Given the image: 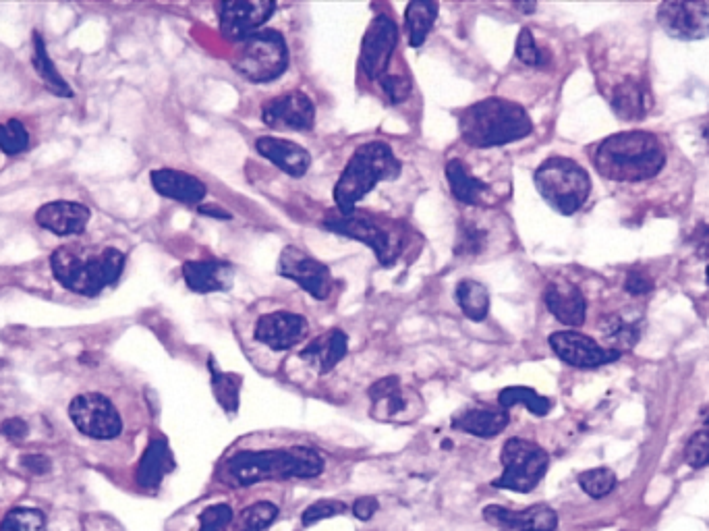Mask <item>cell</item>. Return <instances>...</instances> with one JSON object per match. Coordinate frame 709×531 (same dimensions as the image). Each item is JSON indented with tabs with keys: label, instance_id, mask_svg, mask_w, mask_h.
Segmentation results:
<instances>
[{
	"label": "cell",
	"instance_id": "1",
	"mask_svg": "<svg viewBox=\"0 0 709 531\" xmlns=\"http://www.w3.org/2000/svg\"><path fill=\"white\" fill-rule=\"evenodd\" d=\"M224 478L233 486L247 488L274 480H314L326 469L324 455L307 444L280 449L239 451L222 465Z\"/></svg>",
	"mask_w": 709,
	"mask_h": 531
},
{
	"label": "cell",
	"instance_id": "2",
	"mask_svg": "<svg viewBox=\"0 0 709 531\" xmlns=\"http://www.w3.org/2000/svg\"><path fill=\"white\" fill-rule=\"evenodd\" d=\"M125 268V254L117 247L63 245L50 256V270L67 291L98 297L115 285Z\"/></svg>",
	"mask_w": 709,
	"mask_h": 531
},
{
	"label": "cell",
	"instance_id": "3",
	"mask_svg": "<svg viewBox=\"0 0 709 531\" xmlns=\"http://www.w3.org/2000/svg\"><path fill=\"white\" fill-rule=\"evenodd\" d=\"M591 160L602 177L631 183L656 177L666 162V154L654 133L625 131L606 137L593 150Z\"/></svg>",
	"mask_w": 709,
	"mask_h": 531
},
{
	"label": "cell",
	"instance_id": "4",
	"mask_svg": "<svg viewBox=\"0 0 709 531\" xmlns=\"http://www.w3.org/2000/svg\"><path fill=\"white\" fill-rule=\"evenodd\" d=\"M459 131L463 142L473 148H498L527 137L533 131V123L521 104L486 98L463 110Z\"/></svg>",
	"mask_w": 709,
	"mask_h": 531
},
{
	"label": "cell",
	"instance_id": "5",
	"mask_svg": "<svg viewBox=\"0 0 709 531\" xmlns=\"http://www.w3.org/2000/svg\"><path fill=\"white\" fill-rule=\"evenodd\" d=\"M401 160L384 142H370L355 150L334 187L338 210H353L380 181H394L401 175Z\"/></svg>",
	"mask_w": 709,
	"mask_h": 531
},
{
	"label": "cell",
	"instance_id": "6",
	"mask_svg": "<svg viewBox=\"0 0 709 531\" xmlns=\"http://www.w3.org/2000/svg\"><path fill=\"white\" fill-rule=\"evenodd\" d=\"M324 227L334 235L357 239L367 247H372L376 258L384 266H392L396 258L401 256L405 231L396 220L353 208L328 214Z\"/></svg>",
	"mask_w": 709,
	"mask_h": 531
},
{
	"label": "cell",
	"instance_id": "7",
	"mask_svg": "<svg viewBox=\"0 0 709 531\" xmlns=\"http://www.w3.org/2000/svg\"><path fill=\"white\" fill-rule=\"evenodd\" d=\"M535 187L562 216H573L589 198L591 179L571 158H548L535 171Z\"/></svg>",
	"mask_w": 709,
	"mask_h": 531
},
{
	"label": "cell",
	"instance_id": "8",
	"mask_svg": "<svg viewBox=\"0 0 709 531\" xmlns=\"http://www.w3.org/2000/svg\"><path fill=\"white\" fill-rule=\"evenodd\" d=\"M233 67L253 83H268L289 69L287 40L276 30H260L237 42Z\"/></svg>",
	"mask_w": 709,
	"mask_h": 531
},
{
	"label": "cell",
	"instance_id": "9",
	"mask_svg": "<svg viewBox=\"0 0 709 531\" xmlns=\"http://www.w3.org/2000/svg\"><path fill=\"white\" fill-rule=\"evenodd\" d=\"M502 473L492 482L498 490L533 492L548 471L550 457L540 444L525 438H510L504 442L500 453Z\"/></svg>",
	"mask_w": 709,
	"mask_h": 531
},
{
	"label": "cell",
	"instance_id": "10",
	"mask_svg": "<svg viewBox=\"0 0 709 531\" xmlns=\"http://www.w3.org/2000/svg\"><path fill=\"white\" fill-rule=\"evenodd\" d=\"M309 332V322L303 314L289 307H272L260 312L251 324V339L272 353H285L301 345Z\"/></svg>",
	"mask_w": 709,
	"mask_h": 531
},
{
	"label": "cell",
	"instance_id": "11",
	"mask_svg": "<svg viewBox=\"0 0 709 531\" xmlns=\"http://www.w3.org/2000/svg\"><path fill=\"white\" fill-rule=\"evenodd\" d=\"M370 395V413L378 422L411 424L423 413V401L417 390L403 386L399 376H386L374 382L367 390Z\"/></svg>",
	"mask_w": 709,
	"mask_h": 531
},
{
	"label": "cell",
	"instance_id": "12",
	"mask_svg": "<svg viewBox=\"0 0 709 531\" xmlns=\"http://www.w3.org/2000/svg\"><path fill=\"white\" fill-rule=\"evenodd\" d=\"M69 417L83 436L94 440H112L123 432L119 409L100 393L77 395L69 405Z\"/></svg>",
	"mask_w": 709,
	"mask_h": 531
},
{
	"label": "cell",
	"instance_id": "13",
	"mask_svg": "<svg viewBox=\"0 0 709 531\" xmlns=\"http://www.w3.org/2000/svg\"><path fill=\"white\" fill-rule=\"evenodd\" d=\"M276 5L272 0H226L216 5L218 27L224 38L245 40L260 32V27L274 15Z\"/></svg>",
	"mask_w": 709,
	"mask_h": 531
},
{
	"label": "cell",
	"instance_id": "14",
	"mask_svg": "<svg viewBox=\"0 0 709 531\" xmlns=\"http://www.w3.org/2000/svg\"><path fill=\"white\" fill-rule=\"evenodd\" d=\"M278 272L280 276L289 278V281H295L301 289L320 301L330 295L334 285L328 266L295 245H287L282 249L278 258Z\"/></svg>",
	"mask_w": 709,
	"mask_h": 531
},
{
	"label": "cell",
	"instance_id": "15",
	"mask_svg": "<svg viewBox=\"0 0 709 531\" xmlns=\"http://www.w3.org/2000/svg\"><path fill=\"white\" fill-rule=\"evenodd\" d=\"M396 42H399L396 23L388 15H378L367 27L361 42L359 67L367 79L380 81L386 75Z\"/></svg>",
	"mask_w": 709,
	"mask_h": 531
},
{
	"label": "cell",
	"instance_id": "16",
	"mask_svg": "<svg viewBox=\"0 0 709 531\" xmlns=\"http://www.w3.org/2000/svg\"><path fill=\"white\" fill-rule=\"evenodd\" d=\"M548 343H550L552 351L564 363H569V366L581 368V370L600 368V366H606V363H612L620 357L618 351L604 349L591 337H587V334H581L575 330L554 332L552 337L548 339Z\"/></svg>",
	"mask_w": 709,
	"mask_h": 531
},
{
	"label": "cell",
	"instance_id": "17",
	"mask_svg": "<svg viewBox=\"0 0 709 531\" xmlns=\"http://www.w3.org/2000/svg\"><path fill=\"white\" fill-rule=\"evenodd\" d=\"M662 30L676 40H703L709 36V7L703 3H662L658 7Z\"/></svg>",
	"mask_w": 709,
	"mask_h": 531
},
{
	"label": "cell",
	"instance_id": "18",
	"mask_svg": "<svg viewBox=\"0 0 709 531\" xmlns=\"http://www.w3.org/2000/svg\"><path fill=\"white\" fill-rule=\"evenodd\" d=\"M262 121L272 129L309 131L316 123V106L303 92H289L264 104Z\"/></svg>",
	"mask_w": 709,
	"mask_h": 531
},
{
	"label": "cell",
	"instance_id": "19",
	"mask_svg": "<svg viewBox=\"0 0 709 531\" xmlns=\"http://www.w3.org/2000/svg\"><path fill=\"white\" fill-rule=\"evenodd\" d=\"M92 212L88 206H83L79 202H67V200H56L48 202L38 208L36 212V222L38 225L54 233L56 237H73L85 231V227L90 225Z\"/></svg>",
	"mask_w": 709,
	"mask_h": 531
},
{
	"label": "cell",
	"instance_id": "20",
	"mask_svg": "<svg viewBox=\"0 0 709 531\" xmlns=\"http://www.w3.org/2000/svg\"><path fill=\"white\" fill-rule=\"evenodd\" d=\"M484 519L502 531H554L558 527L556 511L546 505H535L523 511L490 505L484 509Z\"/></svg>",
	"mask_w": 709,
	"mask_h": 531
},
{
	"label": "cell",
	"instance_id": "21",
	"mask_svg": "<svg viewBox=\"0 0 709 531\" xmlns=\"http://www.w3.org/2000/svg\"><path fill=\"white\" fill-rule=\"evenodd\" d=\"M446 179L452 195H455L461 204L488 206L496 202L492 185L477 177L471 166L461 158H452L446 162Z\"/></svg>",
	"mask_w": 709,
	"mask_h": 531
},
{
	"label": "cell",
	"instance_id": "22",
	"mask_svg": "<svg viewBox=\"0 0 709 531\" xmlns=\"http://www.w3.org/2000/svg\"><path fill=\"white\" fill-rule=\"evenodd\" d=\"M152 187L162 195V198L175 200L185 206H197L206 200L208 189L195 175L177 171V169H156L150 173Z\"/></svg>",
	"mask_w": 709,
	"mask_h": 531
},
{
	"label": "cell",
	"instance_id": "23",
	"mask_svg": "<svg viewBox=\"0 0 709 531\" xmlns=\"http://www.w3.org/2000/svg\"><path fill=\"white\" fill-rule=\"evenodd\" d=\"M255 150H258L260 156L270 160L274 166H278L282 173H287L289 177L295 179L303 177L311 166L309 152L299 144L289 142V139L264 135L255 142Z\"/></svg>",
	"mask_w": 709,
	"mask_h": 531
},
{
	"label": "cell",
	"instance_id": "24",
	"mask_svg": "<svg viewBox=\"0 0 709 531\" xmlns=\"http://www.w3.org/2000/svg\"><path fill=\"white\" fill-rule=\"evenodd\" d=\"M183 278L195 293H216L233 287L235 268L220 260H197L183 264Z\"/></svg>",
	"mask_w": 709,
	"mask_h": 531
},
{
	"label": "cell",
	"instance_id": "25",
	"mask_svg": "<svg viewBox=\"0 0 709 531\" xmlns=\"http://www.w3.org/2000/svg\"><path fill=\"white\" fill-rule=\"evenodd\" d=\"M544 301L548 305L550 314L558 322L566 326H581L585 322V314H587L585 295L573 283H564V281L550 283L544 291Z\"/></svg>",
	"mask_w": 709,
	"mask_h": 531
},
{
	"label": "cell",
	"instance_id": "26",
	"mask_svg": "<svg viewBox=\"0 0 709 531\" xmlns=\"http://www.w3.org/2000/svg\"><path fill=\"white\" fill-rule=\"evenodd\" d=\"M349 351V339L343 330L332 328L322 337L311 341L303 351L301 359L309 368H316L318 374H328L338 366V361H343Z\"/></svg>",
	"mask_w": 709,
	"mask_h": 531
},
{
	"label": "cell",
	"instance_id": "27",
	"mask_svg": "<svg viewBox=\"0 0 709 531\" xmlns=\"http://www.w3.org/2000/svg\"><path fill=\"white\" fill-rule=\"evenodd\" d=\"M508 422L510 415L502 407H469L452 417V428L477 438H494L506 430Z\"/></svg>",
	"mask_w": 709,
	"mask_h": 531
},
{
	"label": "cell",
	"instance_id": "28",
	"mask_svg": "<svg viewBox=\"0 0 709 531\" xmlns=\"http://www.w3.org/2000/svg\"><path fill=\"white\" fill-rule=\"evenodd\" d=\"M610 104L620 119L639 121L649 113L651 106H654V98H651L645 81L629 77L614 88Z\"/></svg>",
	"mask_w": 709,
	"mask_h": 531
},
{
	"label": "cell",
	"instance_id": "29",
	"mask_svg": "<svg viewBox=\"0 0 709 531\" xmlns=\"http://www.w3.org/2000/svg\"><path fill=\"white\" fill-rule=\"evenodd\" d=\"M173 467L175 459L168 449V442L164 438H154L139 461L137 484L144 490H154L160 486L164 475L173 471Z\"/></svg>",
	"mask_w": 709,
	"mask_h": 531
},
{
	"label": "cell",
	"instance_id": "30",
	"mask_svg": "<svg viewBox=\"0 0 709 531\" xmlns=\"http://www.w3.org/2000/svg\"><path fill=\"white\" fill-rule=\"evenodd\" d=\"M32 65L36 69V73L40 75L44 88L48 92H52L54 96L59 98H73V90L69 83L65 81V77L59 73V69L54 67V61L50 59L46 42L42 38L40 32H34V46H32Z\"/></svg>",
	"mask_w": 709,
	"mask_h": 531
},
{
	"label": "cell",
	"instance_id": "31",
	"mask_svg": "<svg viewBox=\"0 0 709 531\" xmlns=\"http://www.w3.org/2000/svg\"><path fill=\"white\" fill-rule=\"evenodd\" d=\"M440 7L438 3H430V0H413L407 5L405 11V23H407V36L409 44L413 48H419L428 40L432 27L438 19Z\"/></svg>",
	"mask_w": 709,
	"mask_h": 531
},
{
	"label": "cell",
	"instance_id": "32",
	"mask_svg": "<svg viewBox=\"0 0 709 531\" xmlns=\"http://www.w3.org/2000/svg\"><path fill=\"white\" fill-rule=\"evenodd\" d=\"M455 297H457L461 312L471 322H481V320L488 318V314H490V291H488L486 285L471 281V278H463V281L457 285Z\"/></svg>",
	"mask_w": 709,
	"mask_h": 531
},
{
	"label": "cell",
	"instance_id": "33",
	"mask_svg": "<svg viewBox=\"0 0 709 531\" xmlns=\"http://www.w3.org/2000/svg\"><path fill=\"white\" fill-rule=\"evenodd\" d=\"M208 368H210V380H212V393H214L218 405L229 415H235L239 411V395H241L243 378L233 372L218 370L212 357H210Z\"/></svg>",
	"mask_w": 709,
	"mask_h": 531
},
{
	"label": "cell",
	"instance_id": "34",
	"mask_svg": "<svg viewBox=\"0 0 709 531\" xmlns=\"http://www.w3.org/2000/svg\"><path fill=\"white\" fill-rule=\"evenodd\" d=\"M515 405H525L533 415L537 417H544L548 415V411L552 409V403L550 399L542 397V395H537L533 388H527V386H508L504 388L502 393L498 395V407L502 409H510V407H515Z\"/></svg>",
	"mask_w": 709,
	"mask_h": 531
},
{
	"label": "cell",
	"instance_id": "35",
	"mask_svg": "<svg viewBox=\"0 0 709 531\" xmlns=\"http://www.w3.org/2000/svg\"><path fill=\"white\" fill-rule=\"evenodd\" d=\"M278 513V507L270 500L253 502V505L241 511L237 531H264L278 519Z\"/></svg>",
	"mask_w": 709,
	"mask_h": 531
},
{
	"label": "cell",
	"instance_id": "36",
	"mask_svg": "<svg viewBox=\"0 0 709 531\" xmlns=\"http://www.w3.org/2000/svg\"><path fill=\"white\" fill-rule=\"evenodd\" d=\"M46 527V515L30 507L11 509L0 523V531H46Z\"/></svg>",
	"mask_w": 709,
	"mask_h": 531
},
{
	"label": "cell",
	"instance_id": "37",
	"mask_svg": "<svg viewBox=\"0 0 709 531\" xmlns=\"http://www.w3.org/2000/svg\"><path fill=\"white\" fill-rule=\"evenodd\" d=\"M27 148H30V131L19 119L0 123V152L7 156H19Z\"/></svg>",
	"mask_w": 709,
	"mask_h": 531
},
{
	"label": "cell",
	"instance_id": "38",
	"mask_svg": "<svg viewBox=\"0 0 709 531\" xmlns=\"http://www.w3.org/2000/svg\"><path fill=\"white\" fill-rule=\"evenodd\" d=\"M579 486L583 488L585 494L591 498H604L608 496L614 486H616V475L608 467H598V469H587L579 473Z\"/></svg>",
	"mask_w": 709,
	"mask_h": 531
},
{
	"label": "cell",
	"instance_id": "39",
	"mask_svg": "<svg viewBox=\"0 0 709 531\" xmlns=\"http://www.w3.org/2000/svg\"><path fill=\"white\" fill-rule=\"evenodd\" d=\"M602 334L610 345H614V351L620 353L622 349H631L635 345L639 332L622 322L618 316H608L602 324Z\"/></svg>",
	"mask_w": 709,
	"mask_h": 531
},
{
	"label": "cell",
	"instance_id": "40",
	"mask_svg": "<svg viewBox=\"0 0 709 531\" xmlns=\"http://www.w3.org/2000/svg\"><path fill=\"white\" fill-rule=\"evenodd\" d=\"M345 513H347V505H345L343 500L322 498V500H316L314 505H309L301 513V523H303V527H311V525H316L320 521H326V519H332V517H338V515H345Z\"/></svg>",
	"mask_w": 709,
	"mask_h": 531
},
{
	"label": "cell",
	"instance_id": "41",
	"mask_svg": "<svg viewBox=\"0 0 709 531\" xmlns=\"http://www.w3.org/2000/svg\"><path fill=\"white\" fill-rule=\"evenodd\" d=\"M486 249V231L479 229L475 222H463L459 229L457 254L459 256H477Z\"/></svg>",
	"mask_w": 709,
	"mask_h": 531
},
{
	"label": "cell",
	"instance_id": "42",
	"mask_svg": "<svg viewBox=\"0 0 709 531\" xmlns=\"http://www.w3.org/2000/svg\"><path fill=\"white\" fill-rule=\"evenodd\" d=\"M235 519V513L229 505L218 502V505H210L202 511L200 515V529L197 531H226L231 527Z\"/></svg>",
	"mask_w": 709,
	"mask_h": 531
},
{
	"label": "cell",
	"instance_id": "43",
	"mask_svg": "<svg viewBox=\"0 0 709 531\" xmlns=\"http://www.w3.org/2000/svg\"><path fill=\"white\" fill-rule=\"evenodd\" d=\"M517 59L529 67H542L546 63L544 52L537 48L529 27H523L517 38Z\"/></svg>",
	"mask_w": 709,
	"mask_h": 531
},
{
	"label": "cell",
	"instance_id": "44",
	"mask_svg": "<svg viewBox=\"0 0 709 531\" xmlns=\"http://www.w3.org/2000/svg\"><path fill=\"white\" fill-rule=\"evenodd\" d=\"M685 459L691 467L701 469L709 463V430H701L685 446Z\"/></svg>",
	"mask_w": 709,
	"mask_h": 531
},
{
	"label": "cell",
	"instance_id": "45",
	"mask_svg": "<svg viewBox=\"0 0 709 531\" xmlns=\"http://www.w3.org/2000/svg\"><path fill=\"white\" fill-rule=\"evenodd\" d=\"M380 86L390 104H401L411 94V83L403 75H384L380 79Z\"/></svg>",
	"mask_w": 709,
	"mask_h": 531
},
{
	"label": "cell",
	"instance_id": "46",
	"mask_svg": "<svg viewBox=\"0 0 709 531\" xmlns=\"http://www.w3.org/2000/svg\"><path fill=\"white\" fill-rule=\"evenodd\" d=\"M19 465L27 473H32V475H46L52 469V461L46 455H42V453H25V455H21Z\"/></svg>",
	"mask_w": 709,
	"mask_h": 531
},
{
	"label": "cell",
	"instance_id": "47",
	"mask_svg": "<svg viewBox=\"0 0 709 531\" xmlns=\"http://www.w3.org/2000/svg\"><path fill=\"white\" fill-rule=\"evenodd\" d=\"M0 434H3L11 442H19V440L27 438V434H30V426H27V422L21 417H9V419H5L3 424H0Z\"/></svg>",
	"mask_w": 709,
	"mask_h": 531
},
{
	"label": "cell",
	"instance_id": "48",
	"mask_svg": "<svg viewBox=\"0 0 709 531\" xmlns=\"http://www.w3.org/2000/svg\"><path fill=\"white\" fill-rule=\"evenodd\" d=\"M380 509V502L378 498L374 496H363V498H357L355 500V505H353V515L359 519V521H370Z\"/></svg>",
	"mask_w": 709,
	"mask_h": 531
},
{
	"label": "cell",
	"instance_id": "49",
	"mask_svg": "<svg viewBox=\"0 0 709 531\" xmlns=\"http://www.w3.org/2000/svg\"><path fill=\"white\" fill-rule=\"evenodd\" d=\"M651 287H654V285H651V278L649 276H645L643 272H631L629 276H627V283H625V289L629 291V293H633V295H643V293H647V291H651Z\"/></svg>",
	"mask_w": 709,
	"mask_h": 531
},
{
	"label": "cell",
	"instance_id": "50",
	"mask_svg": "<svg viewBox=\"0 0 709 531\" xmlns=\"http://www.w3.org/2000/svg\"><path fill=\"white\" fill-rule=\"evenodd\" d=\"M197 210H200V214H206V216H212V218H224V220H231L233 216L229 214V212H224V210H220V208H216V206H200V208H197Z\"/></svg>",
	"mask_w": 709,
	"mask_h": 531
},
{
	"label": "cell",
	"instance_id": "51",
	"mask_svg": "<svg viewBox=\"0 0 709 531\" xmlns=\"http://www.w3.org/2000/svg\"><path fill=\"white\" fill-rule=\"evenodd\" d=\"M707 283H709V266H707Z\"/></svg>",
	"mask_w": 709,
	"mask_h": 531
},
{
	"label": "cell",
	"instance_id": "52",
	"mask_svg": "<svg viewBox=\"0 0 709 531\" xmlns=\"http://www.w3.org/2000/svg\"><path fill=\"white\" fill-rule=\"evenodd\" d=\"M707 424H709V417H707Z\"/></svg>",
	"mask_w": 709,
	"mask_h": 531
}]
</instances>
